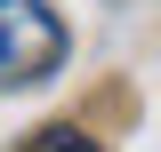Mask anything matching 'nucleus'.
<instances>
[{
    "mask_svg": "<svg viewBox=\"0 0 161 152\" xmlns=\"http://www.w3.org/2000/svg\"><path fill=\"white\" fill-rule=\"evenodd\" d=\"M64 24L48 0H0V88H24V80H48L64 64Z\"/></svg>",
    "mask_w": 161,
    "mask_h": 152,
    "instance_id": "nucleus-1",
    "label": "nucleus"
},
{
    "mask_svg": "<svg viewBox=\"0 0 161 152\" xmlns=\"http://www.w3.org/2000/svg\"><path fill=\"white\" fill-rule=\"evenodd\" d=\"M32 152H97V144H89V136H73V128H40Z\"/></svg>",
    "mask_w": 161,
    "mask_h": 152,
    "instance_id": "nucleus-2",
    "label": "nucleus"
}]
</instances>
